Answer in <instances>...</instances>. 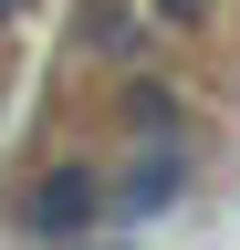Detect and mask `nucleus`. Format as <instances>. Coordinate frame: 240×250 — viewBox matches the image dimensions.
<instances>
[{
  "label": "nucleus",
  "instance_id": "obj_2",
  "mask_svg": "<svg viewBox=\"0 0 240 250\" xmlns=\"http://www.w3.org/2000/svg\"><path fill=\"white\" fill-rule=\"evenodd\" d=\"M188 188H198V136H126V156L105 167V208L115 229H146V219L188 208Z\"/></svg>",
  "mask_w": 240,
  "mask_h": 250
},
{
  "label": "nucleus",
  "instance_id": "obj_6",
  "mask_svg": "<svg viewBox=\"0 0 240 250\" xmlns=\"http://www.w3.org/2000/svg\"><path fill=\"white\" fill-rule=\"evenodd\" d=\"M84 250H126V240H115V229H105V240H84Z\"/></svg>",
  "mask_w": 240,
  "mask_h": 250
},
{
  "label": "nucleus",
  "instance_id": "obj_4",
  "mask_svg": "<svg viewBox=\"0 0 240 250\" xmlns=\"http://www.w3.org/2000/svg\"><path fill=\"white\" fill-rule=\"evenodd\" d=\"M146 21H157V31H177V42H198V31L219 21V0H146Z\"/></svg>",
  "mask_w": 240,
  "mask_h": 250
},
{
  "label": "nucleus",
  "instance_id": "obj_5",
  "mask_svg": "<svg viewBox=\"0 0 240 250\" xmlns=\"http://www.w3.org/2000/svg\"><path fill=\"white\" fill-rule=\"evenodd\" d=\"M11 21H21V0H0V31H11Z\"/></svg>",
  "mask_w": 240,
  "mask_h": 250
},
{
  "label": "nucleus",
  "instance_id": "obj_3",
  "mask_svg": "<svg viewBox=\"0 0 240 250\" xmlns=\"http://www.w3.org/2000/svg\"><path fill=\"white\" fill-rule=\"evenodd\" d=\"M105 115H115V136H198L188 94H177L157 62H126V73L105 83Z\"/></svg>",
  "mask_w": 240,
  "mask_h": 250
},
{
  "label": "nucleus",
  "instance_id": "obj_1",
  "mask_svg": "<svg viewBox=\"0 0 240 250\" xmlns=\"http://www.w3.org/2000/svg\"><path fill=\"white\" fill-rule=\"evenodd\" d=\"M11 229L32 240V250H84V240H105V229H115L105 167H94V156H52V167L11 198Z\"/></svg>",
  "mask_w": 240,
  "mask_h": 250
}]
</instances>
